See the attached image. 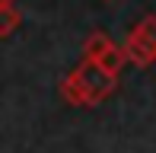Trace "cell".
I'll list each match as a JSON object with an SVG mask.
<instances>
[{
  "label": "cell",
  "mask_w": 156,
  "mask_h": 153,
  "mask_svg": "<svg viewBox=\"0 0 156 153\" xmlns=\"http://www.w3.org/2000/svg\"><path fill=\"white\" fill-rule=\"evenodd\" d=\"M58 89H61L67 105H89L93 109V105H99L102 99H108L118 89V76L105 73L93 61H80V67L64 76Z\"/></svg>",
  "instance_id": "1"
},
{
  "label": "cell",
  "mask_w": 156,
  "mask_h": 153,
  "mask_svg": "<svg viewBox=\"0 0 156 153\" xmlns=\"http://www.w3.org/2000/svg\"><path fill=\"white\" fill-rule=\"evenodd\" d=\"M121 51H124V61H131L134 67H153L156 64V13H147L127 32Z\"/></svg>",
  "instance_id": "2"
},
{
  "label": "cell",
  "mask_w": 156,
  "mask_h": 153,
  "mask_svg": "<svg viewBox=\"0 0 156 153\" xmlns=\"http://www.w3.org/2000/svg\"><path fill=\"white\" fill-rule=\"evenodd\" d=\"M93 64H96V67H102L105 73L118 76V73H121V67L127 64V61H124V51H121V45H115V41H112V45L105 48L102 54H99V58L93 61Z\"/></svg>",
  "instance_id": "3"
},
{
  "label": "cell",
  "mask_w": 156,
  "mask_h": 153,
  "mask_svg": "<svg viewBox=\"0 0 156 153\" xmlns=\"http://www.w3.org/2000/svg\"><path fill=\"white\" fill-rule=\"evenodd\" d=\"M19 23H23V13L13 3H0V38L13 35V32L19 29Z\"/></svg>",
  "instance_id": "4"
},
{
  "label": "cell",
  "mask_w": 156,
  "mask_h": 153,
  "mask_svg": "<svg viewBox=\"0 0 156 153\" xmlns=\"http://www.w3.org/2000/svg\"><path fill=\"white\" fill-rule=\"evenodd\" d=\"M108 45H112V38L105 35V32H89L86 41H83V61H96Z\"/></svg>",
  "instance_id": "5"
},
{
  "label": "cell",
  "mask_w": 156,
  "mask_h": 153,
  "mask_svg": "<svg viewBox=\"0 0 156 153\" xmlns=\"http://www.w3.org/2000/svg\"><path fill=\"white\" fill-rule=\"evenodd\" d=\"M0 3H13V0H0Z\"/></svg>",
  "instance_id": "6"
},
{
  "label": "cell",
  "mask_w": 156,
  "mask_h": 153,
  "mask_svg": "<svg viewBox=\"0 0 156 153\" xmlns=\"http://www.w3.org/2000/svg\"><path fill=\"white\" fill-rule=\"evenodd\" d=\"M105 3H112V0H105Z\"/></svg>",
  "instance_id": "7"
}]
</instances>
